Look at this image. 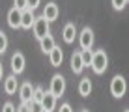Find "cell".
I'll return each mask as SVG.
<instances>
[{"label":"cell","instance_id":"6da1fadb","mask_svg":"<svg viewBox=\"0 0 129 112\" xmlns=\"http://www.w3.org/2000/svg\"><path fill=\"white\" fill-rule=\"evenodd\" d=\"M92 69H94V73L101 75L107 71V67H109V56H107L105 51H95L94 56H92Z\"/></svg>","mask_w":129,"mask_h":112},{"label":"cell","instance_id":"7a4b0ae2","mask_svg":"<svg viewBox=\"0 0 129 112\" xmlns=\"http://www.w3.org/2000/svg\"><path fill=\"white\" fill-rule=\"evenodd\" d=\"M127 92V82L125 79L122 77V75H116L112 80H110V93H112L116 99H120V97H123Z\"/></svg>","mask_w":129,"mask_h":112},{"label":"cell","instance_id":"3957f363","mask_svg":"<svg viewBox=\"0 0 129 112\" xmlns=\"http://www.w3.org/2000/svg\"><path fill=\"white\" fill-rule=\"evenodd\" d=\"M49 92H51L56 99L62 97V95H64V92H66V79L62 77V75L56 73L54 77L51 79V88H49Z\"/></svg>","mask_w":129,"mask_h":112},{"label":"cell","instance_id":"277c9868","mask_svg":"<svg viewBox=\"0 0 129 112\" xmlns=\"http://www.w3.org/2000/svg\"><path fill=\"white\" fill-rule=\"evenodd\" d=\"M32 28H34V35H36V38H38V39H43L45 35L51 34V22H47L43 17H39V19L36 17V22H34Z\"/></svg>","mask_w":129,"mask_h":112},{"label":"cell","instance_id":"5b68a950","mask_svg":"<svg viewBox=\"0 0 129 112\" xmlns=\"http://www.w3.org/2000/svg\"><path fill=\"white\" fill-rule=\"evenodd\" d=\"M79 45H81L82 51H90L92 45H94V30L90 26L82 28V32L79 34Z\"/></svg>","mask_w":129,"mask_h":112},{"label":"cell","instance_id":"8992f818","mask_svg":"<svg viewBox=\"0 0 129 112\" xmlns=\"http://www.w3.org/2000/svg\"><path fill=\"white\" fill-rule=\"evenodd\" d=\"M58 15H60V10H58V6H56L54 2L45 4V10H43V15H41V17H43L47 22L56 21V19H58Z\"/></svg>","mask_w":129,"mask_h":112},{"label":"cell","instance_id":"52a82bcc","mask_svg":"<svg viewBox=\"0 0 129 112\" xmlns=\"http://www.w3.org/2000/svg\"><path fill=\"white\" fill-rule=\"evenodd\" d=\"M24 64H26L24 54H23V52H15V54L11 56V69H13V75L23 73V71H24Z\"/></svg>","mask_w":129,"mask_h":112},{"label":"cell","instance_id":"ba28073f","mask_svg":"<svg viewBox=\"0 0 129 112\" xmlns=\"http://www.w3.org/2000/svg\"><path fill=\"white\" fill-rule=\"evenodd\" d=\"M19 95H21V101L28 105V103L34 99V86L30 82H24L23 86L19 88Z\"/></svg>","mask_w":129,"mask_h":112},{"label":"cell","instance_id":"9c48e42d","mask_svg":"<svg viewBox=\"0 0 129 112\" xmlns=\"http://www.w3.org/2000/svg\"><path fill=\"white\" fill-rule=\"evenodd\" d=\"M41 106H43V112H54V108H56V97L52 95L51 92H45V93H43V99H41Z\"/></svg>","mask_w":129,"mask_h":112},{"label":"cell","instance_id":"30bf717a","mask_svg":"<svg viewBox=\"0 0 129 112\" xmlns=\"http://www.w3.org/2000/svg\"><path fill=\"white\" fill-rule=\"evenodd\" d=\"M21 15H23V11L11 8V10L8 11V24H10L11 28H21Z\"/></svg>","mask_w":129,"mask_h":112},{"label":"cell","instance_id":"8fae6325","mask_svg":"<svg viewBox=\"0 0 129 112\" xmlns=\"http://www.w3.org/2000/svg\"><path fill=\"white\" fill-rule=\"evenodd\" d=\"M34 22H36V15H34V11L24 10V11H23V15H21V28L30 30V28L34 26Z\"/></svg>","mask_w":129,"mask_h":112},{"label":"cell","instance_id":"7c38bea8","mask_svg":"<svg viewBox=\"0 0 129 112\" xmlns=\"http://www.w3.org/2000/svg\"><path fill=\"white\" fill-rule=\"evenodd\" d=\"M4 90H6L8 95H13V93L19 90V80L15 79V75H10V77L4 80Z\"/></svg>","mask_w":129,"mask_h":112},{"label":"cell","instance_id":"4fadbf2b","mask_svg":"<svg viewBox=\"0 0 129 112\" xmlns=\"http://www.w3.org/2000/svg\"><path fill=\"white\" fill-rule=\"evenodd\" d=\"M39 47H41V51L45 52V54H51L52 49L56 47V43H54V39H52V35L49 34V35H45L43 39H39Z\"/></svg>","mask_w":129,"mask_h":112},{"label":"cell","instance_id":"5bb4252c","mask_svg":"<svg viewBox=\"0 0 129 112\" xmlns=\"http://www.w3.org/2000/svg\"><path fill=\"white\" fill-rule=\"evenodd\" d=\"M64 41L66 43H73L75 41V35H77V28H75L73 22H68V24L64 26Z\"/></svg>","mask_w":129,"mask_h":112},{"label":"cell","instance_id":"9a60e30c","mask_svg":"<svg viewBox=\"0 0 129 112\" xmlns=\"http://www.w3.org/2000/svg\"><path fill=\"white\" fill-rule=\"evenodd\" d=\"M82 69H84V64H82L81 52H73V56H71V71L79 75Z\"/></svg>","mask_w":129,"mask_h":112},{"label":"cell","instance_id":"2e32d148","mask_svg":"<svg viewBox=\"0 0 129 112\" xmlns=\"http://www.w3.org/2000/svg\"><path fill=\"white\" fill-rule=\"evenodd\" d=\"M49 60H51V64L54 67H58L62 62H64V52H62V49L54 47V49H52V52L49 54Z\"/></svg>","mask_w":129,"mask_h":112},{"label":"cell","instance_id":"e0dca14e","mask_svg":"<svg viewBox=\"0 0 129 112\" xmlns=\"http://www.w3.org/2000/svg\"><path fill=\"white\" fill-rule=\"evenodd\" d=\"M79 93H81L82 97H88L92 93V80L90 79H82L81 82H79Z\"/></svg>","mask_w":129,"mask_h":112},{"label":"cell","instance_id":"ac0fdd59","mask_svg":"<svg viewBox=\"0 0 129 112\" xmlns=\"http://www.w3.org/2000/svg\"><path fill=\"white\" fill-rule=\"evenodd\" d=\"M92 56H94V51H92V49H90V51H81V58H82L84 67L92 64Z\"/></svg>","mask_w":129,"mask_h":112},{"label":"cell","instance_id":"d6986e66","mask_svg":"<svg viewBox=\"0 0 129 112\" xmlns=\"http://www.w3.org/2000/svg\"><path fill=\"white\" fill-rule=\"evenodd\" d=\"M28 112H43L41 101H30L28 103Z\"/></svg>","mask_w":129,"mask_h":112},{"label":"cell","instance_id":"ffe728a7","mask_svg":"<svg viewBox=\"0 0 129 112\" xmlns=\"http://www.w3.org/2000/svg\"><path fill=\"white\" fill-rule=\"evenodd\" d=\"M6 49H8V38H6V34L0 30V54L6 52Z\"/></svg>","mask_w":129,"mask_h":112},{"label":"cell","instance_id":"44dd1931","mask_svg":"<svg viewBox=\"0 0 129 112\" xmlns=\"http://www.w3.org/2000/svg\"><path fill=\"white\" fill-rule=\"evenodd\" d=\"M43 93H45V92H43L41 86L34 88V99H32V101H41V99H43Z\"/></svg>","mask_w":129,"mask_h":112},{"label":"cell","instance_id":"7402d4cb","mask_svg":"<svg viewBox=\"0 0 129 112\" xmlns=\"http://www.w3.org/2000/svg\"><path fill=\"white\" fill-rule=\"evenodd\" d=\"M127 6V0H112V8L114 10H123V8Z\"/></svg>","mask_w":129,"mask_h":112},{"label":"cell","instance_id":"603a6c76","mask_svg":"<svg viewBox=\"0 0 129 112\" xmlns=\"http://www.w3.org/2000/svg\"><path fill=\"white\" fill-rule=\"evenodd\" d=\"M13 4H15L13 8H15V10H19V11H24V10H28V6H26V0H15Z\"/></svg>","mask_w":129,"mask_h":112},{"label":"cell","instance_id":"cb8c5ba5","mask_svg":"<svg viewBox=\"0 0 129 112\" xmlns=\"http://www.w3.org/2000/svg\"><path fill=\"white\" fill-rule=\"evenodd\" d=\"M26 6H28V10H30V11H34L36 8L39 6V0H26Z\"/></svg>","mask_w":129,"mask_h":112},{"label":"cell","instance_id":"d4e9b609","mask_svg":"<svg viewBox=\"0 0 129 112\" xmlns=\"http://www.w3.org/2000/svg\"><path fill=\"white\" fill-rule=\"evenodd\" d=\"M2 112H15V105H11V103H4Z\"/></svg>","mask_w":129,"mask_h":112},{"label":"cell","instance_id":"484cf974","mask_svg":"<svg viewBox=\"0 0 129 112\" xmlns=\"http://www.w3.org/2000/svg\"><path fill=\"white\" fill-rule=\"evenodd\" d=\"M60 112H73V108H71L69 103H64V105L60 106Z\"/></svg>","mask_w":129,"mask_h":112},{"label":"cell","instance_id":"4316f807","mask_svg":"<svg viewBox=\"0 0 129 112\" xmlns=\"http://www.w3.org/2000/svg\"><path fill=\"white\" fill-rule=\"evenodd\" d=\"M15 112H28V105H26V103H23L21 106H17V108H15Z\"/></svg>","mask_w":129,"mask_h":112},{"label":"cell","instance_id":"83f0119b","mask_svg":"<svg viewBox=\"0 0 129 112\" xmlns=\"http://www.w3.org/2000/svg\"><path fill=\"white\" fill-rule=\"evenodd\" d=\"M2 75H4V67H2V64H0V79H2Z\"/></svg>","mask_w":129,"mask_h":112},{"label":"cell","instance_id":"f1b7e54d","mask_svg":"<svg viewBox=\"0 0 129 112\" xmlns=\"http://www.w3.org/2000/svg\"><path fill=\"white\" fill-rule=\"evenodd\" d=\"M82 112H88V110H82Z\"/></svg>","mask_w":129,"mask_h":112},{"label":"cell","instance_id":"f546056e","mask_svg":"<svg viewBox=\"0 0 129 112\" xmlns=\"http://www.w3.org/2000/svg\"><path fill=\"white\" fill-rule=\"evenodd\" d=\"M127 4H129V0H127Z\"/></svg>","mask_w":129,"mask_h":112},{"label":"cell","instance_id":"4dcf8cb0","mask_svg":"<svg viewBox=\"0 0 129 112\" xmlns=\"http://www.w3.org/2000/svg\"><path fill=\"white\" fill-rule=\"evenodd\" d=\"M125 112H129V110H125Z\"/></svg>","mask_w":129,"mask_h":112}]
</instances>
